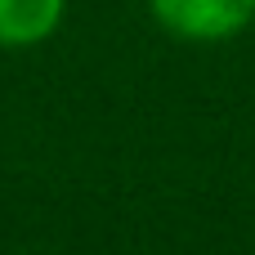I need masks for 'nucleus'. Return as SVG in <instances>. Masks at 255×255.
Masks as SVG:
<instances>
[{
	"mask_svg": "<svg viewBox=\"0 0 255 255\" xmlns=\"http://www.w3.org/2000/svg\"><path fill=\"white\" fill-rule=\"evenodd\" d=\"M152 18L193 45H215L255 22V0H148Z\"/></svg>",
	"mask_w": 255,
	"mask_h": 255,
	"instance_id": "obj_1",
	"label": "nucleus"
},
{
	"mask_svg": "<svg viewBox=\"0 0 255 255\" xmlns=\"http://www.w3.org/2000/svg\"><path fill=\"white\" fill-rule=\"evenodd\" d=\"M67 0H0V49H31L58 31Z\"/></svg>",
	"mask_w": 255,
	"mask_h": 255,
	"instance_id": "obj_2",
	"label": "nucleus"
}]
</instances>
